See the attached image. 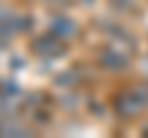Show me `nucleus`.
Returning a JSON list of instances; mask_svg holds the SVG:
<instances>
[{
    "mask_svg": "<svg viewBox=\"0 0 148 138\" xmlns=\"http://www.w3.org/2000/svg\"><path fill=\"white\" fill-rule=\"evenodd\" d=\"M99 64L104 69H109V72H123V69L128 67V54L123 52V49L119 47H104L99 52Z\"/></svg>",
    "mask_w": 148,
    "mask_h": 138,
    "instance_id": "nucleus-1",
    "label": "nucleus"
},
{
    "mask_svg": "<svg viewBox=\"0 0 148 138\" xmlns=\"http://www.w3.org/2000/svg\"><path fill=\"white\" fill-rule=\"evenodd\" d=\"M62 40L57 37V35H52V32H47V35H40V37L32 40V52H37L40 57H59V54L64 52V44H59Z\"/></svg>",
    "mask_w": 148,
    "mask_h": 138,
    "instance_id": "nucleus-2",
    "label": "nucleus"
},
{
    "mask_svg": "<svg viewBox=\"0 0 148 138\" xmlns=\"http://www.w3.org/2000/svg\"><path fill=\"white\" fill-rule=\"evenodd\" d=\"M49 32L52 35H57L59 40H72L77 32H79V27H77V22L72 20V17H67V15H57V17H52V22H49Z\"/></svg>",
    "mask_w": 148,
    "mask_h": 138,
    "instance_id": "nucleus-3",
    "label": "nucleus"
},
{
    "mask_svg": "<svg viewBox=\"0 0 148 138\" xmlns=\"http://www.w3.org/2000/svg\"><path fill=\"white\" fill-rule=\"evenodd\" d=\"M54 84L57 86H72V84H77V77H72V72H64V74H59L54 79Z\"/></svg>",
    "mask_w": 148,
    "mask_h": 138,
    "instance_id": "nucleus-4",
    "label": "nucleus"
},
{
    "mask_svg": "<svg viewBox=\"0 0 148 138\" xmlns=\"http://www.w3.org/2000/svg\"><path fill=\"white\" fill-rule=\"evenodd\" d=\"M111 8L119 12H128L133 10V0H111Z\"/></svg>",
    "mask_w": 148,
    "mask_h": 138,
    "instance_id": "nucleus-5",
    "label": "nucleus"
},
{
    "mask_svg": "<svg viewBox=\"0 0 148 138\" xmlns=\"http://www.w3.org/2000/svg\"><path fill=\"white\" fill-rule=\"evenodd\" d=\"M143 136H148V126H146V128H143Z\"/></svg>",
    "mask_w": 148,
    "mask_h": 138,
    "instance_id": "nucleus-6",
    "label": "nucleus"
}]
</instances>
